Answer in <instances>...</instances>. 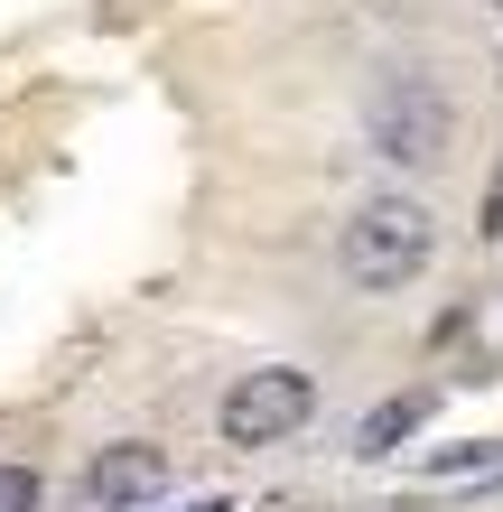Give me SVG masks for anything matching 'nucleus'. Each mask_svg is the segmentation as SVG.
<instances>
[{
	"label": "nucleus",
	"instance_id": "f257e3e1",
	"mask_svg": "<svg viewBox=\"0 0 503 512\" xmlns=\"http://www.w3.org/2000/svg\"><path fill=\"white\" fill-rule=\"evenodd\" d=\"M429 205H401V196H373L364 215L345 224V243H336V261H345V280L354 289H401V280H420V261H429Z\"/></svg>",
	"mask_w": 503,
	"mask_h": 512
},
{
	"label": "nucleus",
	"instance_id": "f03ea898",
	"mask_svg": "<svg viewBox=\"0 0 503 512\" xmlns=\"http://www.w3.org/2000/svg\"><path fill=\"white\" fill-rule=\"evenodd\" d=\"M373 149L382 159H401V168H438L448 159V131H457V112H448V94H438L429 75H392L373 94Z\"/></svg>",
	"mask_w": 503,
	"mask_h": 512
},
{
	"label": "nucleus",
	"instance_id": "7ed1b4c3",
	"mask_svg": "<svg viewBox=\"0 0 503 512\" xmlns=\"http://www.w3.org/2000/svg\"><path fill=\"white\" fill-rule=\"evenodd\" d=\"M308 410H317V382L308 373H289V364L243 373V382L224 391V438L233 447H280V438L308 429Z\"/></svg>",
	"mask_w": 503,
	"mask_h": 512
},
{
	"label": "nucleus",
	"instance_id": "20e7f679",
	"mask_svg": "<svg viewBox=\"0 0 503 512\" xmlns=\"http://www.w3.org/2000/svg\"><path fill=\"white\" fill-rule=\"evenodd\" d=\"M84 494H94L103 512H131V503L168 494V457L159 447H103V457L84 466Z\"/></svg>",
	"mask_w": 503,
	"mask_h": 512
},
{
	"label": "nucleus",
	"instance_id": "39448f33",
	"mask_svg": "<svg viewBox=\"0 0 503 512\" xmlns=\"http://www.w3.org/2000/svg\"><path fill=\"white\" fill-rule=\"evenodd\" d=\"M420 419H429V391H401V401H382V410L364 419V438H354V447H364V457H392V447L420 429Z\"/></svg>",
	"mask_w": 503,
	"mask_h": 512
},
{
	"label": "nucleus",
	"instance_id": "423d86ee",
	"mask_svg": "<svg viewBox=\"0 0 503 512\" xmlns=\"http://www.w3.org/2000/svg\"><path fill=\"white\" fill-rule=\"evenodd\" d=\"M38 503H47L38 475H28V466H0V512H38Z\"/></svg>",
	"mask_w": 503,
	"mask_h": 512
}]
</instances>
